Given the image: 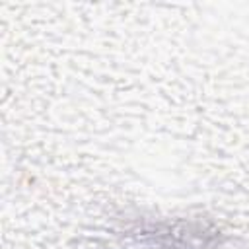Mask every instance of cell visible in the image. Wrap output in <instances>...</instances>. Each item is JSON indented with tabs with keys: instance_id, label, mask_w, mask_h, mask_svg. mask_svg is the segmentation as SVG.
<instances>
[{
	"instance_id": "cell-1",
	"label": "cell",
	"mask_w": 249,
	"mask_h": 249,
	"mask_svg": "<svg viewBox=\"0 0 249 249\" xmlns=\"http://www.w3.org/2000/svg\"><path fill=\"white\" fill-rule=\"evenodd\" d=\"M113 249H216L214 237L206 235L200 228H152L128 235Z\"/></svg>"
}]
</instances>
